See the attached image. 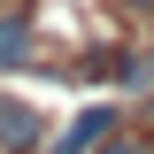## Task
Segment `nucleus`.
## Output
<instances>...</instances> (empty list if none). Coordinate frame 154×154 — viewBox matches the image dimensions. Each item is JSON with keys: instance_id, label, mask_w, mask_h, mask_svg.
Returning <instances> with one entry per match:
<instances>
[{"instance_id": "obj_2", "label": "nucleus", "mask_w": 154, "mask_h": 154, "mask_svg": "<svg viewBox=\"0 0 154 154\" xmlns=\"http://www.w3.org/2000/svg\"><path fill=\"white\" fill-rule=\"evenodd\" d=\"M0 62H31V16H0Z\"/></svg>"}, {"instance_id": "obj_1", "label": "nucleus", "mask_w": 154, "mask_h": 154, "mask_svg": "<svg viewBox=\"0 0 154 154\" xmlns=\"http://www.w3.org/2000/svg\"><path fill=\"white\" fill-rule=\"evenodd\" d=\"M31 139H38V116L23 100H0V146H31Z\"/></svg>"}, {"instance_id": "obj_4", "label": "nucleus", "mask_w": 154, "mask_h": 154, "mask_svg": "<svg viewBox=\"0 0 154 154\" xmlns=\"http://www.w3.org/2000/svg\"><path fill=\"white\" fill-rule=\"evenodd\" d=\"M100 154H154V139H139V131H116V123H108V146H100Z\"/></svg>"}, {"instance_id": "obj_3", "label": "nucleus", "mask_w": 154, "mask_h": 154, "mask_svg": "<svg viewBox=\"0 0 154 154\" xmlns=\"http://www.w3.org/2000/svg\"><path fill=\"white\" fill-rule=\"evenodd\" d=\"M100 131H108V108H93V116H85V123H77V131L62 139V154H85V146H93Z\"/></svg>"}]
</instances>
